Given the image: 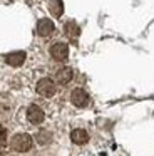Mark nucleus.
Instances as JSON below:
<instances>
[{
	"instance_id": "nucleus-1",
	"label": "nucleus",
	"mask_w": 154,
	"mask_h": 156,
	"mask_svg": "<svg viewBox=\"0 0 154 156\" xmlns=\"http://www.w3.org/2000/svg\"><path fill=\"white\" fill-rule=\"evenodd\" d=\"M10 146H12V149L17 153H27V151L32 149L33 139H32V136L27 134V133H19V134H15L10 139Z\"/></svg>"
},
{
	"instance_id": "nucleus-2",
	"label": "nucleus",
	"mask_w": 154,
	"mask_h": 156,
	"mask_svg": "<svg viewBox=\"0 0 154 156\" xmlns=\"http://www.w3.org/2000/svg\"><path fill=\"white\" fill-rule=\"evenodd\" d=\"M35 91H37V94L42 96V98H52V96L57 92V86L50 77H44V79H40V81L37 82Z\"/></svg>"
},
{
	"instance_id": "nucleus-3",
	"label": "nucleus",
	"mask_w": 154,
	"mask_h": 156,
	"mask_svg": "<svg viewBox=\"0 0 154 156\" xmlns=\"http://www.w3.org/2000/svg\"><path fill=\"white\" fill-rule=\"evenodd\" d=\"M70 102L75 108H86L89 104V94L82 87H75L72 91V94H70Z\"/></svg>"
},
{
	"instance_id": "nucleus-4",
	"label": "nucleus",
	"mask_w": 154,
	"mask_h": 156,
	"mask_svg": "<svg viewBox=\"0 0 154 156\" xmlns=\"http://www.w3.org/2000/svg\"><path fill=\"white\" fill-rule=\"evenodd\" d=\"M50 55H52L55 61H65L67 57H69V45L64 44V42H55V44H52V47H50Z\"/></svg>"
},
{
	"instance_id": "nucleus-5",
	"label": "nucleus",
	"mask_w": 154,
	"mask_h": 156,
	"mask_svg": "<svg viewBox=\"0 0 154 156\" xmlns=\"http://www.w3.org/2000/svg\"><path fill=\"white\" fill-rule=\"evenodd\" d=\"M27 119L32 124H42L44 119H45V114H44V111L37 104H30L27 108Z\"/></svg>"
},
{
	"instance_id": "nucleus-6",
	"label": "nucleus",
	"mask_w": 154,
	"mask_h": 156,
	"mask_svg": "<svg viewBox=\"0 0 154 156\" xmlns=\"http://www.w3.org/2000/svg\"><path fill=\"white\" fill-rule=\"evenodd\" d=\"M54 30H55V25H54V22L50 20V19H40L39 24H37V32H39V35H42V37L52 35Z\"/></svg>"
},
{
	"instance_id": "nucleus-7",
	"label": "nucleus",
	"mask_w": 154,
	"mask_h": 156,
	"mask_svg": "<svg viewBox=\"0 0 154 156\" xmlns=\"http://www.w3.org/2000/svg\"><path fill=\"white\" fill-rule=\"evenodd\" d=\"M25 52L23 51H15V52H10V54L5 55V62L9 66H12V67H19V66H22L23 62H25Z\"/></svg>"
},
{
	"instance_id": "nucleus-8",
	"label": "nucleus",
	"mask_w": 154,
	"mask_h": 156,
	"mask_svg": "<svg viewBox=\"0 0 154 156\" xmlns=\"http://www.w3.org/2000/svg\"><path fill=\"white\" fill-rule=\"evenodd\" d=\"M72 77H74V72H72L70 67H62V69H59V71L55 72V81L59 82V84H62V86L69 84V82L72 81Z\"/></svg>"
},
{
	"instance_id": "nucleus-9",
	"label": "nucleus",
	"mask_w": 154,
	"mask_h": 156,
	"mask_svg": "<svg viewBox=\"0 0 154 156\" xmlns=\"http://www.w3.org/2000/svg\"><path fill=\"white\" fill-rule=\"evenodd\" d=\"M70 139H72V143H75V144H86V143L89 141V133L82 128H77L70 133Z\"/></svg>"
},
{
	"instance_id": "nucleus-10",
	"label": "nucleus",
	"mask_w": 154,
	"mask_h": 156,
	"mask_svg": "<svg viewBox=\"0 0 154 156\" xmlns=\"http://www.w3.org/2000/svg\"><path fill=\"white\" fill-rule=\"evenodd\" d=\"M64 32H65V35H67L69 39H72V41H75V39L80 35L79 25H77L75 22H72V20H69L65 25H64Z\"/></svg>"
},
{
	"instance_id": "nucleus-11",
	"label": "nucleus",
	"mask_w": 154,
	"mask_h": 156,
	"mask_svg": "<svg viewBox=\"0 0 154 156\" xmlns=\"http://www.w3.org/2000/svg\"><path fill=\"white\" fill-rule=\"evenodd\" d=\"M49 10L54 17H60L64 14V2L62 0H49Z\"/></svg>"
},
{
	"instance_id": "nucleus-12",
	"label": "nucleus",
	"mask_w": 154,
	"mask_h": 156,
	"mask_svg": "<svg viewBox=\"0 0 154 156\" xmlns=\"http://www.w3.org/2000/svg\"><path fill=\"white\" fill-rule=\"evenodd\" d=\"M35 139H37L39 144H49L50 139H52V134H50L49 131H39L35 136Z\"/></svg>"
},
{
	"instance_id": "nucleus-13",
	"label": "nucleus",
	"mask_w": 154,
	"mask_h": 156,
	"mask_svg": "<svg viewBox=\"0 0 154 156\" xmlns=\"http://www.w3.org/2000/svg\"><path fill=\"white\" fill-rule=\"evenodd\" d=\"M5 136H7V131H5V128H3L2 124H0V143L5 141Z\"/></svg>"
}]
</instances>
